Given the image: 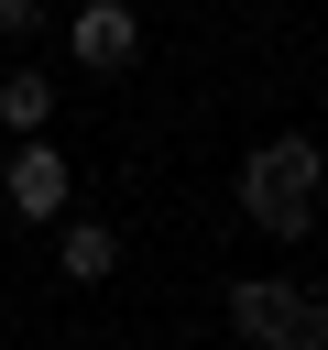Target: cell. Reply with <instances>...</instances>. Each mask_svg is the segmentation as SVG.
<instances>
[{
	"label": "cell",
	"instance_id": "1",
	"mask_svg": "<svg viewBox=\"0 0 328 350\" xmlns=\"http://www.w3.org/2000/svg\"><path fill=\"white\" fill-rule=\"evenodd\" d=\"M317 186H328V175H317V142H262V153L241 164V208H251L273 241H295V230L317 219Z\"/></svg>",
	"mask_w": 328,
	"mask_h": 350
},
{
	"label": "cell",
	"instance_id": "2",
	"mask_svg": "<svg viewBox=\"0 0 328 350\" xmlns=\"http://www.w3.org/2000/svg\"><path fill=\"white\" fill-rule=\"evenodd\" d=\"M230 328H241L251 350H328V306H317L306 284H262V273L230 284Z\"/></svg>",
	"mask_w": 328,
	"mask_h": 350
},
{
	"label": "cell",
	"instance_id": "3",
	"mask_svg": "<svg viewBox=\"0 0 328 350\" xmlns=\"http://www.w3.org/2000/svg\"><path fill=\"white\" fill-rule=\"evenodd\" d=\"M131 44H142V33H131V11H120V0H87V11H77V66H98V77H109V66H131Z\"/></svg>",
	"mask_w": 328,
	"mask_h": 350
},
{
	"label": "cell",
	"instance_id": "4",
	"mask_svg": "<svg viewBox=\"0 0 328 350\" xmlns=\"http://www.w3.org/2000/svg\"><path fill=\"white\" fill-rule=\"evenodd\" d=\"M11 208H22V219H55V208H66V164H55V142H33V153L11 164Z\"/></svg>",
	"mask_w": 328,
	"mask_h": 350
},
{
	"label": "cell",
	"instance_id": "5",
	"mask_svg": "<svg viewBox=\"0 0 328 350\" xmlns=\"http://www.w3.org/2000/svg\"><path fill=\"white\" fill-rule=\"evenodd\" d=\"M109 262H120V241H109V230H66V273H77V284H98Z\"/></svg>",
	"mask_w": 328,
	"mask_h": 350
},
{
	"label": "cell",
	"instance_id": "6",
	"mask_svg": "<svg viewBox=\"0 0 328 350\" xmlns=\"http://www.w3.org/2000/svg\"><path fill=\"white\" fill-rule=\"evenodd\" d=\"M44 109H55L44 77H11V88H0V120H11V131H44Z\"/></svg>",
	"mask_w": 328,
	"mask_h": 350
},
{
	"label": "cell",
	"instance_id": "7",
	"mask_svg": "<svg viewBox=\"0 0 328 350\" xmlns=\"http://www.w3.org/2000/svg\"><path fill=\"white\" fill-rule=\"evenodd\" d=\"M0 33H33V0H0Z\"/></svg>",
	"mask_w": 328,
	"mask_h": 350
}]
</instances>
